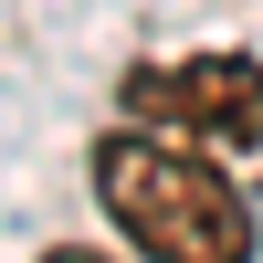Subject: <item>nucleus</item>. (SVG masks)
<instances>
[{"label": "nucleus", "mask_w": 263, "mask_h": 263, "mask_svg": "<svg viewBox=\"0 0 263 263\" xmlns=\"http://www.w3.org/2000/svg\"><path fill=\"white\" fill-rule=\"evenodd\" d=\"M42 263H116V253H84V242H63V253H42Z\"/></svg>", "instance_id": "obj_3"}, {"label": "nucleus", "mask_w": 263, "mask_h": 263, "mask_svg": "<svg viewBox=\"0 0 263 263\" xmlns=\"http://www.w3.org/2000/svg\"><path fill=\"white\" fill-rule=\"evenodd\" d=\"M95 200L147 263H253V200L211 168V147L179 137H105Z\"/></svg>", "instance_id": "obj_1"}, {"label": "nucleus", "mask_w": 263, "mask_h": 263, "mask_svg": "<svg viewBox=\"0 0 263 263\" xmlns=\"http://www.w3.org/2000/svg\"><path fill=\"white\" fill-rule=\"evenodd\" d=\"M126 116L168 126V137H211V147H263V63L253 53H190V63H137L116 84Z\"/></svg>", "instance_id": "obj_2"}]
</instances>
